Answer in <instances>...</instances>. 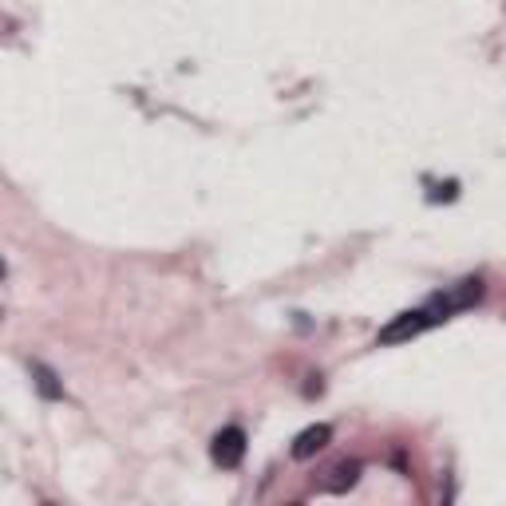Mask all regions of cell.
Instances as JSON below:
<instances>
[{
  "mask_svg": "<svg viewBox=\"0 0 506 506\" xmlns=\"http://www.w3.org/2000/svg\"><path fill=\"white\" fill-rule=\"evenodd\" d=\"M478 297H483V281H478V278H467V281H459L451 293H439V297H431L423 309H427L431 325H439V320H447L451 312H459V309L475 305Z\"/></svg>",
  "mask_w": 506,
  "mask_h": 506,
  "instance_id": "obj_1",
  "label": "cell"
},
{
  "mask_svg": "<svg viewBox=\"0 0 506 506\" xmlns=\"http://www.w3.org/2000/svg\"><path fill=\"white\" fill-rule=\"evenodd\" d=\"M210 459H214L222 471L242 467V459H245V431L242 427H222L214 435V444H210Z\"/></svg>",
  "mask_w": 506,
  "mask_h": 506,
  "instance_id": "obj_2",
  "label": "cell"
},
{
  "mask_svg": "<svg viewBox=\"0 0 506 506\" xmlns=\"http://www.w3.org/2000/svg\"><path fill=\"white\" fill-rule=\"evenodd\" d=\"M431 325V317H427V309H411V312H400V317L392 320V325H384L380 328V336H376V344H400V340H411V336H419L423 328Z\"/></svg>",
  "mask_w": 506,
  "mask_h": 506,
  "instance_id": "obj_3",
  "label": "cell"
},
{
  "mask_svg": "<svg viewBox=\"0 0 506 506\" xmlns=\"http://www.w3.org/2000/svg\"><path fill=\"white\" fill-rule=\"evenodd\" d=\"M328 444H333V427H328V423H312V427H305L297 439H293L289 451H293V459H312Z\"/></svg>",
  "mask_w": 506,
  "mask_h": 506,
  "instance_id": "obj_4",
  "label": "cell"
},
{
  "mask_svg": "<svg viewBox=\"0 0 506 506\" xmlns=\"http://www.w3.org/2000/svg\"><path fill=\"white\" fill-rule=\"evenodd\" d=\"M32 376H36V388H40V395H48V400H60L63 388L56 384V372L44 364H32Z\"/></svg>",
  "mask_w": 506,
  "mask_h": 506,
  "instance_id": "obj_5",
  "label": "cell"
},
{
  "mask_svg": "<svg viewBox=\"0 0 506 506\" xmlns=\"http://www.w3.org/2000/svg\"><path fill=\"white\" fill-rule=\"evenodd\" d=\"M336 478H328V491H348V486H356V478H361V463H340L336 471H333Z\"/></svg>",
  "mask_w": 506,
  "mask_h": 506,
  "instance_id": "obj_6",
  "label": "cell"
}]
</instances>
